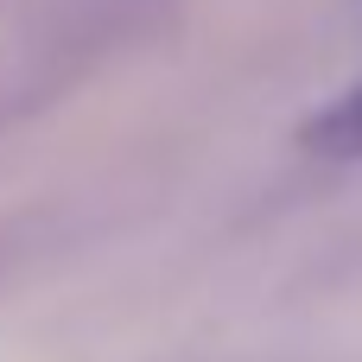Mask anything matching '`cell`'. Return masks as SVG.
<instances>
[{
	"label": "cell",
	"mask_w": 362,
	"mask_h": 362,
	"mask_svg": "<svg viewBox=\"0 0 362 362\" xmlns=\"http://www.w3.org/2000/svg\"><path fill=\"white\" fill-rule=\"evenodd\" d=\"M318 159H362V76L325 108V115H312L305 121V134H299Z\"/></svg>",
	"instance_id": "obj_1"
}]
</instances>
